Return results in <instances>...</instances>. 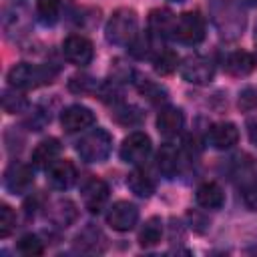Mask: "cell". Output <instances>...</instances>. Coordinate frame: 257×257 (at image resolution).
<instances>
[{
  "mask_svg": "<svg viewBox=\"0 0 257 257\" xmlns=\"http://www.w3.org/2000/svg\"><path fill=\"white\" fill-rule=\"evenodd\" d=\"M171 2H185V0H171Z\"/></svg>",
  "mask_w": 257,
  "mask_h": 257,
  "instance_id": "d590c367",
  "label": "cell"
},
{
  "mask_svg": "<svg viewBox=\"0 0 257 257\" xmlns=\"http://www.w3.org/2000/svg\"><path fill=\"white\" fill-rule=\"evenodd\" d=\"M139 90L151 100V102H161V100H167V92H165V88H161L159 84H155L153 80H149V78H145V80H141V84H139Z\"/></svg>",
  "mask_w": 257,
  "mask_h": 257,
  "instance_id": "f1b7e54d",
  "label": "cell"
},
{
  "mask_svg": "<svg viewBox=\"0 0 257 257\" xmlns=\"http://www.w3.org/2000/svg\"><path fill=\"white\" fill-rule=\"evenodd\" d=\"M175 38L185 44H199L205 38V20L199 12H183L175 24Z\"/></svg>",
  "mask_w": 257,
  "mask_h": 257,
  "instance_id": "5b68a950",
  "label": "cell"
},
{
  "mask_svg": "<svg viewBox=\"0 0 257 257\" xmlns=\"http://www.w3.org/2000/svg\"><path fill=\"white\" fill-rule=\"evenodd\" d=\"M126 187H128L137 197H143V199H147V197H151V195L155 193V181H153L145 171H141V169H135L133 173H128V177H126Z\"/></svg>",
  "mask_w": 257,
  "mask_h": 257,
  "instance_id": "ffe728a7",
  "label": "cell"
},
{
  "mask_svg": "<svg viewBox=\"0 0 257 257\" xmlns=\"http://www.w3.org/2000/svg\"><path fill=\"white\" fill-rule=\"evenodd\" d=\"M108 199V185L102 179H88L82 187V203L90 213H98Z\"/></svg>",
  "mask_w": 257,
  "mask_h": 257,
  "instance_id": "4fadbf2b",
  "label": "cell"
},
{
  "mask_svg": "<svg viewBox=\"0 0 257 257\" xmlns=\"http://www.w3.org/2000/svg\"><path fill=\"white\" fill-rule=\"evenodd\" d=\"M60 155V143L58 139H44L36 145L32 151V165L38 169H48Z\"/></svg>",
  "mask_w": 257,
  "mask_h": 257,
  "instance_id": "2e32d148",
  "label": "cell"
},
{
  "mask_svg": "<svg viewBox=\"0 0 257 257\" xmlns=\"http://www.w3.org/2000/svg\"><path fill=\"white\" fill-rule=\"evenodd\" d=\"M62 54L68 62L76 64V66H84L92 60L94 56V48L92 42L82 36V34H70L64 42H62Z\"/></svg>",
  "mask_w": 257,
  "mask_h": 257,
  "instance_id": "52a82bcc",
  "label": "cell"
},
{
  "mask_svg": "<svg viewBox=\"0 0 257 257\" xmlns=\"http://www.w3.org/2000/svg\"><path fill=\"white\" fill-rule=\"evenodd\" d=\"M112 149V137L104 128H92L76 143V153L86 163H102L108 159Z\"/></svg>",
  "mask_w": 257,
  "mask_h": 257,
  "instance_id": "3957f363",
  "label": "cell"
},
{
  "mask_svg": "<svg viewBox=\"0 0 257 257\" xmlns=\"http://www.w3.org/2000/svg\"><path fill=\"white\" fill-rule=\"evenodd\" d=\"M114 118L118 122H122V124H135V122L141 120V112L137 108H133V106H122V108H118L114 112Z\"/></svg>",
  "mask_w": 257,
  "mask_h": 257,
  "instance_id": "4dcf8cb0",
  "label": "cell"
},
{
  "mask_svg": "<svg viewBox=\"0 0 257 257\" xmlns=\"http://www.w3.org/2000/svg\"><path fill=\"white\" fill-rule=\"evenodd\" d=\"M185 126V114L181 108H175V106H169V108H163L157 116V128L161 135L165 137H175L183 131Z\"/></svg>",
  "mask_w": 257,
  "mask_h": 257,
  "instance_id": "9a60e30c",
  "label": "cell"
},
{
  "mask_svg": "<svg viewBox=\"0 0 257 257\" xmlns=\"http://www.w3.org/2000/svg\"><path fill=\"white\" fill-rule=\"evenodd\" d=\"M74 217H76V209H74V203L68 201V199L56 201L54 207H52V211H50V219H52L54 223H58V225H64V227H66Z\"/></svg>",
  "mask_w": 257,
  "mask_h": 257,
  "instance_id": "603a6c76",
  "label": "cell"
},
{
  "mask_svg": "<svg viewBox=\"0 0 257 257\" xmlns=\"http://www.w3.org/2000/svg\"><path fill=\"white\" fill-rule=\"evenodd\" d=\"M249 4H253V6H257V0H247Z\"/></svg>",
  "mask_w": 257,
  "mask_h": 257,
  "instance_id": "e575fe53",
  "label": "cell"
},
{
  "mask_svg": "<svg viewBox=\"0 0 257 257\" xmlns=\"http://www.w3.org/2000/svg\"><path fill=\"white\" fill-rule=\"evenodd\" d=\"M253 38H255V44H257V22H255V34H253Z\"/></svg>",
  "mask_w": 257,
  "mask_h": 257,
  "instance_id": "836d02e7",
  "label": "cell"
},
{
  "mask_svg": "<svg viewBox=\"0 0 257 257\" xmlns=\"http://www.w3.org/2000/svg\"><path fill=\"white\" fill-rule=\"evenodd\" d=\"M181 76L187 82H193V84H209L215 76V66L207 56L193 54V56H187L183 60Z\"/></svg>",
  "mask_w": 257,
  "mask_h": 257,
  "instance_id": "8992f818",
  "label": "cell"
},
{
  "mask_svg": "<svg viewBox=\"0 0 257 257\" xmlns=\"http://www.w3.org/2000/svg\"><path fill=\"white\" fill-rule=\"evenodd\" d=\"M58 70L50 64H30V62H18L8 70V82L12 88H38L44 84H50Z\"/></svg>",
  "mask_w": 257,
  "mask_h": 257,
  "instance_id": "6da1fadb",
  "label": "cell"
},
{
  "mask_svg": "<svg viewBox=\"0 0 257 257\" xmlns=\"http://www.w3.org/2000/svg\"><path fill=\"white\" fill-rule=\"evenodd\" d=\"M247 133H249L251 143H253V145H257V118H253V120H249V122H247Z\"/></svg>",
  "mask_w": 257,
  "mask_h": 257,
  "instance_id": "d6a6232c",
  "label": "cell"
},
{
  "mask_svg": "<svg viewBox=\"0 0 257 257\" xmlns=\"http://www.w3.org/2000/svg\"><path fill=\"white\" fill-rule=\"evenodd\" d=\"M207 141L211 147H215L219 151H227L237 145L239 128L233 122H215L207 133Z\"/></svg>",
  "mask_w": 257,
  "mask_h": 257,
  "instance_id": "5bb4252c",
  "label": "cell"
},
{
  "mask_svg": "<svg viewBox=\"0 0 257 257\" xmlns=\"http://www.w3.org/2000/svg\"><path fill=\"white\" fill-rule=\"evenodd\" d=\"M46 171H48L46 179L54 189H60V191L70 189L76 181V167L68 159H56Z\"/></svg>",
  "mask_w": 257,
  "mask_h": 257,
  "instance_id": "7c38bea8",
  "label": "cell"
},
{
  "mask_svg": "<svg viewBox=\"0 0 257 257\" xmlns=\"http://www.w3.org/2000/svg\"><path fill=\"white\" fill-rule=\"evenodd\" d=\"M16 227V217H14V211L4 203L0 205V237L6 239Z\"/></svg>",
  "mask_w": 257,
  "mask_h": 257,
  "instance_id": "f546056e",
  "label": "cell"
},
{
  "mask_svg": "<svg viewBox=\"0 0 257 257\" xmlns=\"http://www.w3.org/2000/svg\"><path fill=\"white\" fill-rule=\"evenodd\" d=\"M139 221V209L128 201H116L106 211V223L114 231H131Z\"/></svg>",
  "mask_w": 257,
  "mask_h": 257,
  "instance_id": "ba28073f",
  "label": "cell"
},
{
  "mask_svg": "<svg viewBox=\"0 0 257 257\" xmlns=\"http://www.w3.org/2000/svg\"><path fill=\"white\" fill-rule=\"evenodd\" d=\"M102 233L98 231V229H92V237L88 239V233H86V229L76 237V243H74V247L78 249V251H84V253H100L102 251V247H98L96 243V237H100Z\"/></svg>",
  "mask_w": 257,
  "mask_h": 257,
  "instance_id": "484cf974",
  "label": "cell"
},
{
  "mask_svg": "<svg viewBox=\"0 0 257 257\" xmlns=\"http://www.w3.org/2000/svg\"><path fill=\"white\" fill-rule=\"evenodd\" d=\"M153 66H155V70H157L161 76L173 74V72L177 70V66H179V56H177V52H173V50H169V48L159 50V52L155 54V58H153Z\"/></svg>",
  "mask_w": 257,
  "mask_h": 257,
  "instance_id": "7402d4cb",
  "label": "cell"
},
{
  "mask_svg": "<svg viewBox=\"0 0 257 257\" xmlns=\"http://www.w3.org/2000/svg\"><path fill=\"white\" fill-rule=\"evenodd\" d=\"M161 235H163V221H161V217H151L141 227L139 243L143 247H155L161 241Z\"/></svg>",
  "mask_w": 257,
  "mask_h": 257,
  "instance_id": "44dd1931",
  "label": "cell"
},
{
  "mask_svg": "<svg viewBox=\"0 0 257 257\" xmlns=\"http://www.w3.org/2000/svg\"><path fill=\"white\" fill-rule=\"evenodd\" d=\"M2 106L6 112L14 114V112H20L24 106H26V100L22 94H18L16 90H4L2 92Z\"/></svg>",
  "mask_w": 257,
  "mask_h": 257,
  "instance_id": "4316f807",
  "label": "cell"
},
{
  "mask_svg": "<svg viewBox=\"0 0 257 257\" xmlns=\"http://www.w3.org/2000/svg\"><path fill=\"white\" fill-rule=\"evenodd\" d=\"M255 56L247 50H237V52H231L227 58H225V70L231 74V76H247L249 72L255 70Z\"/></svg>",
  "mask_w": 257,
  "mask_h": 257,
  "instance_id": "e0dca14e",
  "label": "cell"
},
{
  "mask_svg": "<svg viewBox=\"0 0 257 257\" xmlns=\"http://www.w3.org/2000/svg\"><path fill=\"white\" fill-rule=\"evenodd\" d=\"M239 108L241 110H253L257 108V90L247 86L245 90H241L239 94Z\"/></svg>",
  "mask_w": 257,
  "mask_h": 257,
  "instance_id": "1f68e13d",
  "label": "cell"
},
{
  "mask_svg": "<svg viewBox=\"0 0 257 257\" xmlns=\"http://www.w3.org/2000/svg\"><path fill=\"white\" fill-rule=\"evenodd\" d=\"M175 24H177V18L167 8H155L149 14V34L157 40L175 36Z\"/></svg>",
  "mask_w": 257,
  "mask_h": 257,
  "instance_id": "8fae6325",
  "label": "cell"
},
{
  "mask_svg": "<svg viewBox=\"0 0 257 257\" xmlns=\"http://www.w3.org/2000/svg\"><path fill=\"white\" fill-rule=\"evenodd\" d=\"M197 203L201 205V207H205V209H219V207H223V203H225V193H223V189L217 185V183H213V181H209V183H203L199 189H197Z\"/></svg>",
  "mask_w": 257,
  "mask_h": 257,
  "instance_id": "ac0fdd59",
  "label": "cell"
},
{
  "mask_svg": "<svg viewBox=\"0 0 257 257\" xmlns=\"http://www.w3.org/2000/svg\"><path fill=\"white\" fill-rule=\"evenodd\" d=\"M106 40L116 46H131L139 36V18L133 8H116L104 28Z\"/></svg>",
  "mask_w": 257,
  "mask_h": 257,
  "instance_id": "7a4b0ae2",
  "label": "cell"
},
{
  "mask_svg": "<svg viewBox=\"0 0 257 257\" xmlns=\"http://www.w3.org/2000/svg\"><path fill=\"white\" fill-rule=\"evenodd\" d=\"M157 167H159V171H161L167 179L175 177L177 171H179V151H177V147H173V145H163L161 151L157 153Z\"/></svg>",
  "mask_w": 257,
  "mask_h": 257,
  "instance_id": "d6986e66",
  "label": "cell"
},
{
  "mask_svg": "<svg viewBox=\"0 0 257 257\" xmlns=\"http://www.w3.org/2000/svg\"><path fill=\"white\" fill-rule=\"evenodd\" d=\"M60 122L66 133H78V131H84L94 124V112L82 104H72L62 110Z\"/></svg>",
  "mask_w": 257,
  "mask_h": 257,
  "instance_id": "30bf717a",
  "label": "cell"
},
{
  "mask_svg": "<svg viewBox=\"0 0 257 257\" xmlns=\"http://www.w3.org/2000/svg\"><path fill=\"white\" fill-rule=\"evenodd\" d=\"M34 183V175L32 169L24 163H10L8 169L4 171V187L14 193V195H22L26 193Z\"/></svg>",
  "mask_w": 257,
  "mask_h": 257,
  "instance_id": "9c48e42d",
  "label": "cell"
},
{
  "mask_svg": "<svg viewBox=\"0 0 257 257\" xmlns=\"http://www.w3.org/2000/svg\"><path fill=\"white\" fill-rule=\"evenodd\" d=\"M58 12H60V0H36V14L40 22L44 24L56 22Z\"/></svg>",
  "mask_w": 257,
  "mask_h": 257,
  "instance_id": "cb8c5ba5",
  "label": "cell"
},
{
  "mask_svg": "<svg viewBox=\"0 0 257 257\" xmlns=\"http://www.w3.org/2000/svg\"><path fill=\"white\" fill-rule=\"evenodd\" d=\"M16 249H18L22 255H26V257H36V255H42L44 245H42V241H40L36 235L28 233V235L20 237V241H18Z\"/></svg>",
  "mask_w": 257,
  "mask_h": 257,
  "instance_id": "d4e9b609",
  "label": "cell"
},
{
  "mask_svg": "<svg viewBox=\"0 0 257 257\" xmlns=\"http://www.w3.org/2000/svg\"><path fill=\"white\" fill-rule=\"evenodd\" d=\"M68 88L72 92H80V94H88V92H96L98 82L92 76H72L68 82Z\"/></svg>",
  "mask_w": 257,
  "mask_h": 257,
  "instance_id": "83f0119b",
  "label": "cell"
},
{
  "mask_svg": "<svg viewBox=\"0 0 257 257\" xmlns=\"http://www.w3.org/2000/svg\"><path fill=\"white\" fill-rule=\"evenodd\" d=\"M151 151H153V145H151L149 135H145L141 131H135L122 141L120 159L124 163H128V165H143L149 159Z\"/></svg>",
  "mask_w": 257,
  "mask_h": 257,
  "instance_id": "277c9868",
  "label": "cell"
}]
</instances>
